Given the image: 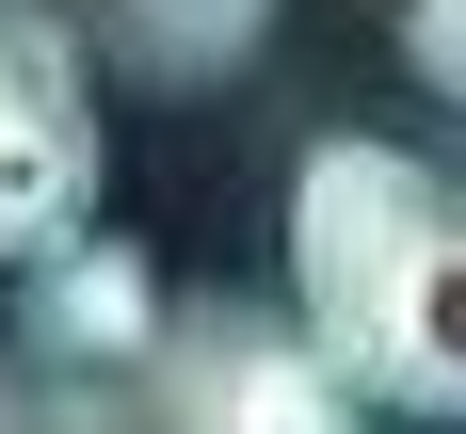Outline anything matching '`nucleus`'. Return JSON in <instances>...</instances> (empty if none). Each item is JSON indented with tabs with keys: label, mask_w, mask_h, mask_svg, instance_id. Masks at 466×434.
<instances>
[{
	"label": "nucleus",
	"mask_w": 466,
	"mask_h": 434,
	"mask_svg": "<svg viewBox=\"0 0 466 434\" xmlns=\"http://www.w3.org/2000/svg\"><path fill=\"white\" fill-rule=\"evenodd\" d=\"M0 434H48V402H33V370H0Z\"/></svg>",
	"instance_id": "423d86ee"
},
{
	"label": "nucleus",
	"mask_w": 466,
	"mask_h": 434,
	"mask_svg": "<svg viewBox=\"0 0 466 434\" xmlns=\"http://www.w3.org/2000/svg\"><path fill=\"white\" fill-rule=\"evenodd\" d=\"M48 434H370V402L306 354L289 306H161L113 386H48Z\"/></svg>",
	"instance_id": "f03ea898"
},
{
	"label": "nucleus",
	"mask_w": 466,
	"mask_h": 434,
	"mask_svg": "<svg viewBox=\"0 0 466 434\" xmlns=\"http://www.w3.org/2000/svg\"><path fill=\"white\" fill-rule=\"evenodd\" d=\"M289 322L370 419H466V177L322 129L289 161Z\"/></svg>",
	"instance_id": "f257e3e1"
},
{
	"label": "nucleus",
	"mask_w": 466,
	"mask_h": 434,
	"mask_svg": "<svg viewBox=\"0 0 466 434\" xmlns=\"http://www.w3.org/2000/svg\"><path fill=\"white\" fill-rule=\"evenodd\" d=\"M96 65L65 16H33V0H0V274H33V257H65V241L96 226Z\"/></svg>",
	"instance_id": "7ed1b4c3"
},
{
	"label": "nucleus",
	"mask_w": 466,
	"mask_h": 434,
	"mask_svg": "<svg viewBox=\"0 0 466 434\" xmlns=\"http://www.w3.org/2000/svg\"><path fill=\"white\" fill-rule=\"evenodd\" d=\"M161 338V274H145V241H65V257H33L16 274V354H33L48 386H113Z\"/></svg>",
	"instance_id": "20e7f679"
},
{
	"label": "nucleus",
	"mask_w": 466,
	"mask_h": 434,
	"mask_svg": "<svg viewBox=\"0 0 466 434\" xmlns=\"http://www.w3.org/2000/svg\"><path fill=\"white\" fill-rule=\"evenodd\" d=\"M402 65H419V81L466 113V0H402Z\"/></svg>",
	"instance_id": "39448f33"
}]
</instances>
